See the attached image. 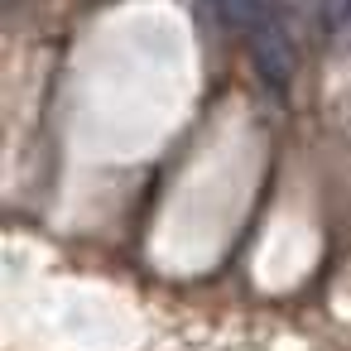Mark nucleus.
Returning a JSON list of instances; mask_svg holds the SVG:
<instances>
[{
    "mask_svg": "<svg viewBox=\"0 0 351 351\" xmlns=\"http://www.w3.org/2000/svg\"><path fill=\"white\" fill-rule=\"evenodd\" d=\"M245 49H250L260 77L274 92H289V77H293V34L284 29V15H269V20L250 25L245 29Z\"/></svg>",
    "mask_w": 351,
    "mask_h": 351,
    "instance_id": "f257e3e1",
    "label": "nucleus"
}]
</instances>
